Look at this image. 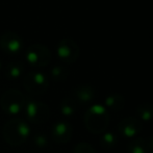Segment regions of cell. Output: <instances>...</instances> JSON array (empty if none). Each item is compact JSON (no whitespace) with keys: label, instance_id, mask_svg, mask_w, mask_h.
<instances>
[{"label":"cell","instance_id":"cell-1","mask_svg":"<svg viewBox=\"0 0 153 153\" xmlns=\"http://www.w3.org/2000/svg\"><path fill=\"white\" fill-rule=\"evenodd\" d=\"M85 128L93 134H102L108 128L111 116L104 105L94 104L85 114Z\"/></svg>","mask_w":153,"mask_h":153},{"label":"cell","instance_id":"cell-2","mask_svg":"<svg viewBox=\"0 0 153 153\" xmlns=\"http://www.w3.org/2000/svg\"><path fill=\"white\" fill-rule=\"evenodd\" d=\"M2 135L8 145L20 146L24 144L30 135V127L25 120L21 118H13L4 125Z\"/></svg>","mask_w":153,"mask_h":153},{"label":"cell","instance_id":"cell-3","mask_svg":"<svg viewBox=\"0 0 153 153\" xmlns=\"http://www.w3.org/2000/svg\"><path fill=\"white\" fill-rule=\"evenodd\" d=\"M26 104V98L21 91L16 89L7 90L0 97V106L7 115H17Z\"/></svg>","mask_w":153,"mask_h":153},{"label":"cell","instance_id":"cell-4","mask_svg":"<svg viewBox=\"0 0 153 153\" xmlns=\"http://www.w3.org/2000/svg\"><path fill=\"white\" fill-rule=\"evenodd\" d=\"M25 59L32 67H46L50 64L52 55L51 51L46 45L43 44H32L26 49L25 52Z\"/></svg>","mask_w":153,"mask_h":153},{"label":"cell","instance_id":"cell-5","mask_svg":"<svg viewBox=\"0 0 153 153\" xmlns=\"http://www.w3.org/2000/svg\"><path fill=\"white\" fill-rule=\"evenodd\" d=\"M23 87L31 95H43L49 88V80L44 73L30 71L23 78Z\"/></svg>","mask_w":153,"mask_h":153},{"label":"cell","instance_id":"cell-6","mask_svg":"<svg viewBox=\"0 0 153 153\" xmlns=\"http://www.w3.org/2000/svg\"><path fill=\"white\" fill-rule=\"evenodd\" d=\"M25 116L27 121L32 124H42L48 121L50 118V108L44 102L30 100L26 102L24 106Z\"/></svg>","mask_w":153,"mask_h":153},{"label":"cell","instance_id":"cell-7","mask_svg":"<svg viewBox=\"0 0 153 153\" xmlns=\"http://www.w3.org/2000/svg\"><path fill=\"white\" fill-rule=\"evenodd\" d=\"M59 59L67 65L74 64L80 54L79 46L72 38H64L59 42L56 47Z\"/></svg>","mask_w":153,"mask_h":153},{"label":"cell","instance_id":"cell-8","mask_svg":"<svg viewBox=\"0 0 153 153\" xmlns=\"http://www.w3.org/2000/svg\"><path fill=\"white\" fill-rule=\"evenodd\" d=\"M23 48V40L17 32L5 31L0 36V49L6 54L15 55Z\"/></svg>","mask_w":153,"mask_h":153},{"label":"cell","instance_id":"cell-9","mask_svg":"<svg viewBox=\"0 0 153 153\" xmlns=\"http://www.w3.org/2000/svg\"><path fill=\"white\" fill-rule=\"evenodd\" d=\"M73 126L66 120L57 121L51 129V137L57 144H66L72 139Z\"/></svg>","mask_w":153,"mask_h":153},{"label":"cell","instance_id":"cell-10","mask_svg":"<svg viewBox=\"0 0 153 153\" xmlns=\"http://www.w3.org/2000/svg\"><path fill=\"white\" fill-rule=\"evenodd\" d=\"M142 129V122L135 117H125L118 124V131L124 137H137Z\"/></svg>","mask_w":153,"mask_h":153},{"label":"cell","instance_id":"cell-11","mask_svg":"<svg viewBox=\"0 0 153 153\" xmlns=\"http://www.w3.org/2000/svg\"><path fill=\"white\" fill-rule=\"evenodd\" d=\"M72 98L79 104H89L95 99L96 91L91 85H80L72 90Z\"/></svg>","mask_w":153,"mask_h":153},{"label":"cell","instance_id":"cell-12","mask_svg":"<svg viewBox=\"0 0 153 153\" xmlns=\"http://www.w3.org/2000/svg\"><path fill=\"white\" fill-rule=\"evenodd\" d=\"M105 107L114 111H120L125 106V98L120 93H111L104 99Z\"/></svg>","mask_w":153,"mask_h":153},{"label":"cell","instance_id":"cell-13","mask_svg":"<svg viewBox=\"0 0 153 153\" xmlns=\"http://www.w3.org/2000/svg\"><path fill=\"white\" fill-rule=\"evenodd\" d=\"M59 109L62 116L65 117H72L77 111V103L72 97H65L61 101Z\"/></svg>","mask_w":153,"mask_h":153},{"label":"cell","instance_id":"cell-14","mask_svg":"<svg viewBox=\"0 0 153 153\" xmlns=\"http://www.w3.org/2000/svg\"><path fill=\"white\" fill-rule=\"evenodd\" d=\"M137 116L141 122H149L153 120V104L149 102L141 103L137 107Z\"/></svg>","mask_w":153,"mask_h":153},{"label":"cell","instance_id":"cell-15","mask_svg":"<svg viewBox=\"0 0 153 153\" xmlns=\"http://www.w3.org/2000/svg\"><path fill=\"white\" fill-rule=\"evenodd\" d=\"M127 151L128 153H149L147 142L145 139L142 137H135L133 139L127 146Z\"/></svg>","mask_w":153,"mask_h":153},{"label":"cell","instance_id":"cell-16","mask_svg":"<svg viewBox=\"0 0 153 153\" xmlns=\"http://www.w3.org/2000/svg\"><path fill=\"white\" fill-rule=\"evenodd\" d=\"M69 74H70V70L68 67L64 66V65H56V66L52 67L50 70V75L52 80L56 81V82H62L68 78Z\"/></svg>","mask_w":153,"mask_h":153},{"label":"cell","instance_id":"cell-17","mask_svg":"<svg viewBox=\"0 0 153 153\" xmlns=\"http://www.w3.org/2000/svg\"><path fill=\"white\" fill-rule=\"evenodd\" d=\"M24 72V66L21 62H12L6 66L5 75L10 79H17Z\"/></svg>","mask_w":153,"mask_h":153},{"label":"cell","instance_id":"cell-18","mask_svg":"<svg viewBox=\"0 0 153 153\" xmlns=\"http://www.w3.org/2000/svg\"><path fill=\"white\" fill-rule=\"evenodd\" d=\"M100 146L105 150L113 149L118 143V137L111 131H105L101 134L100 140H99Z\"/></svg>","mask_w":153,"mask_h":153},{"label":"cell","instance_id":"cell-19","mask_svg":"<svg viewBox=\"0 0 153 153\" xmlns=\"http://www.w3.org/2000/svg\"><path fill=\"white\" fill-rule=\"evenodd\" d=\"M73 153H96V150L89 143H78L73 149Z\"/></svg>","mask_w":153,"mask_h":153},{"label":"cell","instance_id":"cell-20","mask_svg":"<svg viewBox=\"0 0 153 153\" xmlns=\"http://www.w3.org/2000/svg\"><path fill=\"white\" fill-rule=\"evenodd\" d=\"M33 143L38 148H45L48 146V139L44 133H38L33 137Z\"/></svg>","mask_w":153,"mask_h":153},{"label":"cell","instance_id":"cell-21","mask_svg":"<svg viewBox=\"0 0 153 153\" xmlns=\"http://www.w3.org/2000/svg\"><path fill=\"white\" fill-rule=\"evenodd\" d=\"M146 142H147L149 151H153V134L151 135V137H148V140H146Z\"/></svg>","mask_w":153,"mask_h":153},{"label":"cell","instance_id":"cell-22","mask_svg":"<svg viewBox=\"0 0 153 153\" xmlns=\"http://www.w3.org/2000/svg\"><path fill=\"white\" fill-rule=\"evenodd\" d=\"M1 67H2V62H1V59H0V70H1Z\"/></svg>","mask_w":153,"mask_h":153},{"label":"cell","instance_id":"cell-23","mask_svg":"<svg viewBox=\"0 0 153 153\" xmlns=\"http://www.w3.org/2000/svg\"><path fill=\"white\" fill-rule=\"evenodd\" d=\"M149 153H153V151H150V152H149Z\"/></svg>","mask_w":153,"mask_h":153}]
</instances>
